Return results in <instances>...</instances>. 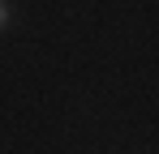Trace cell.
Instances as JSON below:
<instances>
[{
    "instance_id": "obj_1",
    "label": "cell",
    "mask_w": 159,
    "mask_h": 154,
    "mask_svg": "<svg viewBox=\"0 0 159 154\" xmlns=\"http://www.w3.org/2000/svg\"><path fill=\"white\" fill-rule=\"evenodd\" d=\"M9 22V4H4V0H0V26Z\"/></svg>"
}]
</instances>
